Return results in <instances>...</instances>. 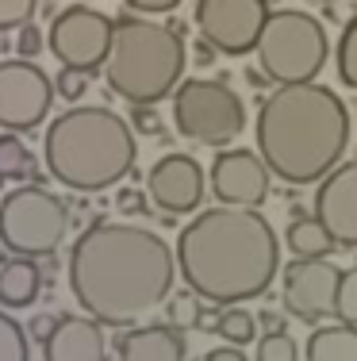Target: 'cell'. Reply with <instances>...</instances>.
I'll use <instances>...</instances> for the list:
<instances>
[{"instance_id": "2e32d148", "label": "cell", "mask_w": 357, "mask_h": 361, "mask_svg": "<svg viewBox=\"0 0 357 361\" xmlns=\"http://www.w3.org/2000/svg\"><path fill=\"white\" fill-rule=\"evenodd\" d=\"M104 326L89 315H58L50 338L42 342V361H104Z\"/></svg>"}, {"instance_id": "d6a6232c", "label": "cell", "mask_w": 357, "mask_h": 361, "mask_svg": "<svg viewBox=\"0 0 357 361\" xmlns=\"http://www.w3.org/2000/svg\"><path fill=\"white\" fill-rule=\"evenodd\" d=\"M131 12H142V16H161V12H173L181 0H123Z\"/></svg>"}, {"instance_id": "7c38bea8", "label": "cell", "mask_w": 357, "mask_h": 361, "mask_svg": "<svg viewBox=\"0 0 357 361\" xmlns=\"http://www.w3.org/2000/svg\"><path fill=\"white\" fill-rule=\"evenodd\" d=\"M338 277L342 269H334L327 257H292L284 265V288H280L284 312L300 323H319L322 315L334 312Z\"/></svg>"}, {"instance_id": "8992f818", "label": "cell", "mask_w": 357, "mask_h": 361, "mask_svg": "<svg viewBox=\"0 0 357 361\" xmlns=\"http://www.w3.org/2000/svg\"><path fill=\"white\" fill-rule=\"evenodd\" d=\"M258 66L277 85H303L315 81L327 66L330 42L322 23L300 8H277L265 16V27L258 35Z\"/></svg>"}, {"instance_id": "484cf974", "label": "cell", "mask_w": 357, "mask_h": 361, "mask_svg": "<svg viewBox=\"0 0 357 361\" xmlns=\"http://www.w3.org/2000/svg\"><path fill=\"white\" fill-rule=\"evenodd\" d=\"M258 361H300V350L284 331H269L265 338H258Z\"/></svg>"}, {"instance_id": "ac0fdd59", "label": "cell", "mask_w": 357, "mask_h": 361, "mask_svg": "<svg viewBox=\"0 0 357 361\" xmlns=\"http://www.w3.org/2000/svg\"><path fill=\"white\" fill-rule=\"evenodd\" d=\"M42 292V269L35 257H12L0 265V307H27Z\"/></svg>"}, {"instance_id": "ffe728a7", "label": "cell", "mask_w": 357, "mask_h": 361, "mask_svg": "<svg viewBox=\"0 0 357 361\" xmlns=\"http://www.w3.org/2000/svg\"><path fill=\"white\" fill-rule=\"evenodd\" d=\"M284 243H288V250H292V257H327L330 250H338L334 238L327 235V227H322L315 216H300V212L288 223Z\"/></svg>"}, {"instance_id": "4316f807", "label": "cell", "mask_w": 357, "mask_h": 361, "mask_svg": "<svg viewBox=\"0 0 357 361\" xmlns=\"http://www.w3.org/2000/svg\"><path fill=\"white\" fill-rule=\"evenodd\" d=\"M200 323V296L196 292H181V296L169 300V326L184 331V326H196Z\"/></svg>"}, {"instance_id": "603a6c76", "label": "cell", "mask_w": 357, "mask_h": 361, "mask_svg": "<svg viewBox=\"0 0 357 361\" xmlns=\"http://www.w3.org/2000/svg\"><path fill=\"white\" fill-rule=\"evenodd\" d=\"M334 66L338 77H342L346 89L357 92V16L346 23V31L338 35V50H334Z\"/></svg>"}, {"instance_id": "e575fe53", "label": "cell", "mask_w": 357, "mask_h": 361, "mask_svg": "<svg viewBox=\"0 0 357 361\" xmlns=\"http://www.w3.org/2000/svg\"><path fill=\"white\" fill-rule=\"evenodd\" d=\"M203 361H246V354H242V346H215L203 354Z\"/></svg>"}, {"instance_id": "3957f363", "label": "cell", "mask_w": 357, "mask_h": 361, "mask_svg": "<svg viewBox=\"0 0 357 361\" xmlns=\"http://www.w3.org/2000/svg\"><path fill=\"white\" fill-rule=\"evenodd\" d=\"M253 139L265 169L284 185H311L338 166L350 146V111L319 81L277 85L258 108Z\"/></svg>"}, {"instance_id": "4dcf8cb0", "label": "cell", "mask_w": 357, "mask_h": 361, "mask_svg": "<svg viewBox=\"0 0 357 361\" xmlns=\"http://www.w3.org/2000/svg\"><path fill=\"white\" fill-rule=\"evenodd\" d=\"M15 50H20V58H39L42 50V31L35 27V23H23V27H15Z\"/></svg>"}, {"instance_id": "6da1fadb", "label": "cell", "mask_w": 357, "mask_h": 361, "mask_svg": "<svg viewBox=\"0 0 357 361\" xmlns=\"http://www.w3.org/2000/svg\"><path fill=\"white\" fill-rule=\"evenodd\" d=\"M177 257L139 223H92L70 250V292L100 326H131L173 292Z\"/></svg>"}, {"instance_id": "277c9868", "label": "cell", "mask_w": 357, "mask_h": 361, "mask_svg": "<svg viewBox=\"0 0 357 361\" xmlns=\"http://www.w3.org/2000/svg\"><path fill=\"white\" fill-rule=\"evenodd\" d=\"M134 131L112 108H65L42 139V158L58 185L104 192L134 169Z\"/></svg>"}, {"instance_id": "f546056e", "label": "cell", "mask_w": 357, "mask_h": 361, "mask_svg": "<svg viewBox=\"0 0 357 361\" xmlns=\"http://www.w3.org/2000/svg\"><path fill=\"white\" fill-rule=\"evenodd\" d=\"M115 208L123 212V216H146V192L134 185H123L115 192Z\"/></svg>"}, {"instance_id": "30bf717a", "label": "cell", "mask_w": 357, "mask_h": 361, "mask_svg": "<svg viewBox=\"0 0 357 361\" xmlns=\"http://www.w3.org/2000/svg\"><path fill=\"white\" fill-rule=\"evenodd\" d=\"M269 4L265 0H196V31L203 42L219 50V54L242 58L258 47V35L265 27Z\"/></svg>"}, {"instance_id": "d590c367", "label": "cell", "mask_w": 357, "mask_h": 361, "mask_svg": "<svg viewBox=\"0 0 357 361\" xmlns=\"http://www.w3.org/2000/svg\"><path fill=\"white\" fill-rule=\"evenodd\" d=\"M215 54H219V50L215 47H211V42H196V58H200V66H211V62H215Z\"/></svg>"}, {"instance_id": "d6986e66", "label": "cell", "mask_w": 357, "mask_h": 361, "mask_svg": "<svg viewBox=\"0 0 357 361\" xmlns=\"http://www.w3.org/2000/svg\"><path fill=\"white\" fill-rule=\"evenodd\" d=\"M303 361H357V326L334 323L311 331L308 346H303Z\"/></svg>"}, {"instance_id": "7a4b0ae2", "label": "cell", "mask_w": 357, "mask_h": 361, "mask_svg": "<svg viewBox=\"0 0 357 361\" xmlns=\"http://www.w3.org/2000/svg\"><path fill=\"white\" fill-rule=\"evenodd\" d=\"M177 273L208 304H242L265 296L280 269L277 231L258 208H208L181 227L173 246Z\"/></svg>"}, {"instance_id": "ba28073f", "label": "cell", "mask_w": 357, "mask_h": 361, "mask_svg": "<svg viewBox=\"0 0 357 361\" xmlns=\"http://www.w3.org/2000/svg\"><path fill=\"white\" fill-rule=\"evenodd\" d=\"M173 123L192 142L227 146L242 135L246 108L231 85L208 81V77H189L173 89Z\"/></svg>"}, {"instance_id": "f1b7e54d", "label": "cell", "mask_w": 357, "mask_h": 361, "mask_svg": "<svg viewBox=\"0 0 357 361\" xmlns=\"http://www.w3.org/2000/svg\"><path fill=\"white\" fill-rule=\"evenodd\" d=\"M39 0H0V31H15L23 23H31Z\"/></svg>"}, {"instance_id": "d4e9b609", "label": "cell", "mask_w": 357, "mask_h": 361, "mask_svg": "<svg viewBox=\"0 0 357 361\" xmlns=\"http://www.w3.org/2000/svg\"><path fill=\"white\" fill-rule=\"evenodd\" d=\"M334 315H338V319H342V323L357 326V265H353V269H346L342 277H338Z\"/></svg>"}, {"instance_id": "83f0119b", "label": "cell", "mask_w": 357, "mask_h": 361, "mask_svg": "<svg viewBox=\"0 0 357 361\" xmlns=\"http://www.w3.org/2000/svg\"><path fill=\"white\" fill-rule=\"evenodd\" d=\"M54 97H62L65 104H77V100L84 97V89H89V73L84 70H70V66H62V73L54 77Z\"/></svg>"}, {"instance_id": "5b68a950", "label": "cell", "mask_w": 357, "mask_h": 361, "mask_svg": "<svg viewBox=\"0 0 357 361\" xmlns=\"http://www.w3.org/2000/svg\"><path fill=\"white\" fill-rule=\"evenodd\" d=\"M184 42L177 27H161L142 16H119L104 58V81L127 104H158L181 85Z\"/></svg>"}, {"instance_id": "44dd1931", "label": "cell", "mask_w": 357, "mask_h": 361, "mask_svg": "<svg viewBox=\"0 0 357 361\" xmlns=\"http://www.w3.org/2000/svg\"><path fill=\"white\" fill-rule=\"evenodd\" d=\"M0 180H39L35 154L12 131H0Z\"/></svg>"}, {"instance_id": "836d02e7", "label": "cell", "mask_w": 357, "mask_h": 361, "mask_svg": "<svg viewBox=\"0 0 357 361\" xmlns=\"http://www.w3.org/2000/svg\"><path fill=\"white\" fill-rule=\"evenodd\" d=\"M54 323H58V315H46V312H42V315H35V319L23 326V331H27L35 342H46V338H50V331H54Z\"/></svg>"}, {"instance_id": "9a60e30c", "label": "cell", "mask_w": 357, "mask_h": 361, "mask_svg": "<svg viewBox=\"0 0 357 361\" xmlns=\"http://www.w3.org/2000/svg\"><path fill=\"white\" fill-rule=\"evenodd\" d=\"M315 219L338 250H357V161L334 166L315 188Z\"/></svg>"}, {"instance_id": "8d00e7d4", "label": "cell", "mask_w": 357, "mask_h": 361, "mask_svg": "<svg viewBox=\"0 0 357 361\" xmlns=\"http://www.w3.org/2000/svg\"><path fill=\"white\" fill-rule=\"evenodd\" d=\"M261 326H269V331H280V319H277V315H269V312H261Z\"/></svg>"}, {"instance_id": "5bb4252c", "label": "cell", "mask_w": 357, "mask_h": 361, "mask_svg": "<svg viewBox=\"0 0 357 361\" xmlns=\"http://www.w3.org/2000/svg\"><path fill=\"white\" fill-rule=\"evenodd\" d=\"M146 196L154 208L165 212V219L189 216L203 200V169L192 154H165L146 173Z\"/></svg>"}, {"instance_id": "7402d4cb", "label": "cell", "mask_w": 357, "mask_h": 361, "mask_svg": "<svg viewBox=\"0 0 357 361\" xmlns=\"http://www.w3.org/2000/svg\"><path fill=\"white\" fill-rule=\"evenodd\" d=\"M0 361H31V338L12 315L0 307Z\"/></svg>"}, {"instance_id": "52a82bcc", "label": "cell", "mask_w": 357, "mask_h": 361, "mask_svg": "<svg viewBox=\"0 0 357 361\" xmlns=\"http://www.w3.org/2000/svg\"><path fill=\"white\" fill-rule=\"evenodd\" d=\"M65 231H70V208L39 180L12 188L0 200V238L8 254L35 257V262L50 257L65 243Z\"/></svg>"}, {"instance_id": "74e56055", "label": "cell", "mask_w": 357, "mask_h": 361, "mask_svg": "<svg viewBox=\"0 0 357 361\" xmlns=\"http://www.w3.org/2000/svg\"><path fill=\"white\" fill-rule=\"evenodd\" d=\"M4 254H8V250H4V238H0V265H4Z\"/></svg>"}, {"instance_id": "9c48e42d", "label": "cell", "mask_w": 357, "mask_h": 361, "mask_svg": "<svg viewBox=\"0 0 357 361\" xmlns=\"http://www.w3.org/2000/svg\"><path fill=\"white\" fill-rule=\"evenodd\" d=\"M46 47L62 66L92 73L96 66H104L108 47H112V20L96 8L73 4L54 16V23L46 31Z\"/></svg>"}, {"instance_id": "e0dca14e", "label": "cell", "mask_w": 357, "mask_h": 361, "mask_svg": "<svg viewBox=\"0 0 357 361\" xmlns=\"http://www.w3.org/2000/svg\"><path fill=\"white\" fill-rule=\"evenodd\" d=\"M119 361H184V338L177 326L150 323V326H131L115 342Z\"/></svg>"}, {"instance_id": "4fadbf2b", "label": "cell", "mask_w": 357, "mask_h": 361, "mask_svg": "<svg viewBox=\"0 0 357 361\" xmlns=\"http://www.w3.org/2000/svg\"><path fill=\"white\" fill-rule=\"evenodd\" d=\"M269 169L261 154L253 150H223L215 154L208 173V188L219 204L227 208H258L269 196Z\"/></svg>"}, {"instance_id": "1f68e13d", "label": "cell", "mask_w": 357, "mask_h": 361, "mask_svg": "<svg viewBox=\"0 0 357 361\" xmlns=\"http://www.w3.org/2000/svg\"><path fill=\"white\" fill-rule=\"evenodd\" d=\"M131 127L139 135H158L161 131V119H158L154 104H131Z\"/></svg>"}, {"instance_id": "cb8c5ba5", "label": "cell", "mask_w": 357, "mask_h": 361, "mask_svg": "<svg viewBox=\"0 0 357 361\" xmlns=\"http://www.w3.org/2000/svg\"><path fill=\"white\" fill-rule=\"evenodd\" d=\"M253 315L242 312V307H227L223 315H219L215 323V334L219 338H227V346H246V342H253Z\"/></svg>"}, {"instance_id": "8fae6325", "label": "cell", "mask_w": 357, "mask_h": 361, "mask_svg": "<svg viewBox=\"0 0 357 361\" xmlns=\"http://www.w3.org/2000/svg\"><path fill=\"white\" fill-rule=\"evenodd\" d=\"M54 104L50 77L27 58L0 62V131H35Z\"/></svg>"}, {"instance_id": "f35d334b", "label": "cell", "mask_w": 357, "mask_h": 361, "mask_svg": "<svg viewBox=\"0 0 357 361\" xmlns=\"http://www.w3.org/2000/svg\"><path fill=\"white\" fill-rule=\"evenodd\" d=\"M265 4H273V0H265Z\"/></svg>"}]
</instances>
